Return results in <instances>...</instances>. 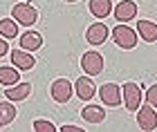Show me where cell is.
I'll list each match as a JSON object with an SVG mask.
<instances>
[{
	"label": "cell",
	"instance_id": "19",
	"mask_svg": "<svg viewBox=\"0 0 157 132\" xmlns=\"http://www.w3.org/2000/svg\"><path fill=\"white\" fill-rule=\"evenodd\" d=\"M0 36L2 38H16L18 36V23L11 18H2L0 20Z\"/></svg>",
	"mask_w": 157,
	"mask_h": 132
},
{
	"label": "cell",
	"instance_id": "8",
	"mask_svg": "<svg viewBox=\"0 0 157 132\" xmlns=\"http://www.w3.org/2000/svg\"><path fill=\"white\" fill-rule=\"evenodd\" d=\"M137 5L132 2V0H121V2L112 9V13H115L117 23H128V20H132L135 16H137Z\"/></svg>",
	"mask_w": 157,
	"mask_h": 132
},
{
	"label": "cell",
	"instance_id": "24",
	"mask_svg": "<svg viewBox=\"0 0 157 132\" xmlns=\"http://www.w3.org/2000/svg\"><path fill=\"white\" fill-rule=\"evenodd\" d=\"M65 2H76V0H65Z\"/></svg>",
	"mask_w": 157,
	"mask_h": 132
},
{
	"label": "cell",
	"instance_id": "22",
	"mask_svg": "<svg viewBox=\"0 0 157 132\" xmlns=\"http://www.w3.org/2000/svg\"><path fill=\"white\" fill-rule=\"evenodd\" d=\"M7 52H9V47H7V43H5V38L0 36V58H2L5 54H7Z\"/></svg>",
	"mask_w": 157,
	"mask_h": 132
},
{
	"label": "cell",
	"instance_id": "1",
	"mask_svg": "<svg viewBox=\"0 0 157 132\" xmlns=\"http://www.w3.org/2000/svg\"><path fill=\"white\" fill-rule=\"evenodd\" d=\"M121 103L126 105L128 112H137V108L144 103V92H141V87L137 83L128 81L121 85Z\"/></svg>",
	"mask_w": 157,
	"mask_h": 132
},
{
	"label": "cell",
	"instance_id": "14",
	"mask_svg": "<svg viewBox=\"0 0 157 132\" xmlns=\"http://www.w3.org/2000/svg\"><path fill=\"white\" fill-rule=\"evenodd\" d=\"M137 34L146 43H155L157 40V23H153V20H137Z\"/></svg>",
	"mask_w": 157,
	"mask_h": 132
},
{
	"label": "cell",
	"instance_id": "15",
	"mask_svg": "<svg viewBox=\"0 0 157 132\" xmlns=\"http://www.w3.org/2000/svg\"><path fill=\"white\" fill-rule=\"evenodd\" d=\"M81 116H83L88 123H101V121L105 119V110H103L101 105L90 103V105H85V108L81 110Z\"/></svg>",
	"mask_w": 157,
	"mask_h": 132
},
{
	"label": "cell",
	"instance_id": "3",
	"mask_svg": "<svg viewBox=\"0 0 157 132\" xmlns=\"http://www.w3.org/2000/svg\"><path fill=\"white\" fill-rule=\"evenodd\" d=\"M11 16H13V20H16L18 25H23V27H32V25L38 20V11L34 9L29 2H18V5L11 9Z\"/></svg>",
	"mask_w": 157,
	"mask_h": 132
},
{
	"label": "cell",
	"instance_id": "20",
	"mask_svg": "<svg viewBox=\"0 0 157 132\" xmlns=\"http://www.w3.org/2000/svg\"><path fill=\"white\" fill-rule=\"evenodd\" d=\"M34 130H36V132H56V126H54L52 121L36 119V121H34Z\"/></svg>",
	"mask_w": 157,
	"mask_h": 132
},
{
	"label": "cell",
	"instance_id": "10",
	"mask_svg": "<svg viewBox=\"0 0 157 132\" xmlns=\"http://www.w3.org/2000/svg\"><path fill=\"white\" fill-rule=\"evenodd\" d=\"M105 38H108V27L103 23H94L88 27V31H85V40H88L90 45H103Z\"/></svg>",
	"mask_w": 157,
	"mask_h": 132
},
{
	"label": "cell",
	"instance_id": "17",
	"mask_svg": "<svg viewBox=\"0 0 157 132\" xmlns=\"http://www.w3.org/2000/svg\"><path fill=\"white\" fill-rule=\"evenodd\" d=\"M20 81V74H18V69L16 67H11V65H0V83L2 85H16V83Z\"/></svg>",
	"mask_w": 157,
	"mask_h": 132
},
{
	"label": "cell",
	"instance_id": "9",
	"mask_svg": "<svg viewBox=\"0 0 157 132\" xmlns=\"http://www.w3.org/2000/svg\"><path fill=\"white\" fill-rule=\"evenodd\" d=\"M74 92L81 101H90L92 96L97 94V85H94V81H92L90 76H81V79L74 83Z\"/></svg>",
	"mask_w": 157,
	"mask_h": 132
},
{
	"label": "cell",
	"instance_id": "2",
	"mask_svg": "<svg viewBox=\"0 0 157 132\" xmlns=\"http://www.w3.org/2000/svg\"><path fill=\"white\" fill-rule=\"evenodd\" d=\"M112 40L117 43V47L121 50H132V47H137V31L132 29V27H128L124 23H117V27L112 29Z\"/></svg>",
	"mask_w": 157,
	"mask_h": 132
},
{
	"label": "cell",
	"instance_id": "4",
	"mask_svg": "<svg viewBox=\"0 0 157 132\" xmlns=\"http://www.w3.org/2000/svg\"><path fill=\"white\" fill-rule=\"evenodd\" d=\"M81 67L88 76H97L103 72V56L99 52H85L81 56Z\"/></svg>",
	"mask_w": 157,
	"mask_h": 132
},
{
	"label": "cell",
	"instance_id": "25",
	"mask_svg": "<svg viewBox=\"0 0 157 132\" xmlns=\"http://www.w3.org/2000/svg\"><path fill=\"white\" fill-rule=\"evenodd\" d=\"M25 2H29V0H25Z\"/></svg>",
	"mask_w": 157,
	"mask_h": 132
},
{
	"label": "cell",
	"instance_id": "11",
	"mask_svg": "<svg viewBox=\"0 0 157 132\" xmlns=\"http://www.w3.org/2000/svg\"><path fill=\"white\" fill-rule=\"evenodd\" d=\"M11 63L16 65V69H25V72H29V69L36 65V61H34L32 52H25V50H13L11 52Z\"/></svg>",
	"mask_w": 157,
	"mask_h": 132
},
{
	"label": "cell",
	"instance_id": "23",
	"mask_svg": "<svg viewBox=\"0 0 157 132\" xmlns=\"http://www.w3.org/2000/svg\"><path fill=\"white\" fill-rule=\"evenodd\" d=\"M78 130H81L78 126H63L61 128V132H78Z\"/></svg>",
	"mask_w": 157,
	"mask_h": 132
},
{
	"label": "cell",
	"instance_id": "16",
	"mask_svg": "<svg viewBox=\"0 0 157 132\" xmlns=\"http://www.w3.org/2000/svg\"><path fill=\"white\" fill-rule=\"evenodd\" d=\"M88 7H90V13H92V16L101 18V20L112 13V2H110V0H90Z\"/></svg>",
	"mask_w": 157,
	"mask_h": 132
},
{
	"label": "cell",
	"instance_id": "12",
	"mask_svg": "<svg viewBox=\"0 0 157 132\" xmlns=\"http://www.w3.org/2000/svg\"><path fill=\"white\" fill-rule=\"evenodd\" d=\"M43 47V36L38 31H32V29H27L23 36H20V50H25V52H36Z\"/></svg>",
	"mask_w": 157,
	"mask_h": 132
},
{
	"label": "cell",
	"instance_id": "18",
	"mask_svg": "<svg viewBox=\"0 0 157 132\" xmlns=\"http://www.w3.org/2000/svg\"><path fill=\"white\" fill-rule=\"evenodd\" d=\"M16 119V108L9 101H0V128L9 126V123Z\"/></svg>",
	"mask_w": 157,
	"mask_h": 132
},
{
	"label": "cell",
	"instance_id": "21",
	"mask_svg": "<svg viewBox=\"0 0 157 132\" xmlns=\"http://www.w3.org/2000/svg\"><path fill=\"white\" fill-rule=\"evenodd\" d=\"M144 101L148 103V105L157 108V83H155V85H151V87L146 90V94H144Z\"/></svg>",
	"mask_w": 157,
	"mask_h": 132
},
{
	"label": "cell",
	"instance_id": "6",
	"mask_svg": "<svg viewBox=\"0 0 157 132\" xmlns=\"http://www.w3.org/2000/svg\"><path fill=\"white\" fill-rule=\"evenodd\" d=\"M72 83H70L67 79H56L52 83V87H49V94H52V99L56 103H67L70 96H72Z\"/></svg>",
	"mask_w": 157,
	"mask_h": 132
},
{
	"label": "cell",
	"instance_id": "5",
	"mask_svg": "<svg viewBox=\"0 0 157 132\" xmlns=\"http://www.w3.org/2000/svg\"><path fill=\"white\" fill-rule=\"evenodd\" d=\"M137 126L141 130H146V132H151L157 128V112H155V108L153 105H139L137 108Z\"/></svg>",
	"mask_w": 157,
	"mask_h": 132
},
{
	"label": "cell",
	"instance_id": "7",
	"mask_svg": "<svg viewBox=\"0 0 157 132\" xmlns=\"http://www.w3.org/2000/svg\"><path fill=\"white\" fill-rule=\"evenodd\" d=\"M99 96H101L103 105L108 108H117L121 103V87L117 83H103L101 90H99Z\"/></svg>",
	"mask_w": 157,
	"mask_h": 132
},
{
	"label": "cell",
	"instance_id": "13",
	"mask_svg": "<svg viewBox=\"0 0 157 132\" xmlns=\"http://www.w3.org/2000/svg\"><path fill=\"white\" fill-rule=\"evenodd\" d=\"M29 94H32V85L29 83H20V81L16 83V85H9L5 90V96L9 101H25Z\"/></svg>",
	"mask_w": 157,
	"mask_h": 132
}]
</instances>
